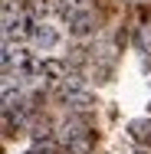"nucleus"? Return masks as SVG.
<instances>
[{
  "mask_svg": "<svg viewBox=\"0 0 151 154\" xmlns=\"http://www.w3.org/2000/svg\"><path fill=\"white\" fill-rule=\"evenodd\" d=\"M30 154H39V151H30Z\"/></svg>",
  "mask_w": 151,
  "mask_h": 154,
  "instance_id": "obj_8",
  "label": "nucleus"
},
{
  "mask_svg": "<svg viewBox=\"0 0 151 154\" xmlns=\"http://www.w3.org/2000/svg\"><path fill=\"white\" fill-rule=\"evenodd\" d=\"M56 138L69 148V144H72V141H79V138H89V128L79 122V118H69V122L59 125V134H56Z\"/></svg>",
  "mask_w": 151,
  "mask_h": 154,
  "instance_id": "obj_2",
  "label": "nucleus"
},
{
  "mask_svg": "<svg viewBox=\"0 0 151 154\" xmlns=\"http://www.w3.org/2000/svg\"><path fill=\"white\" fill-rule=\"evenodd\" d=\"M92 30H95V17H92L89 10L69 20V33H72V36H89Z\"/></svg>",
  "mask_w": 151,
  "mask_h": 154,
  "instance_id": "obj_5",
  "label": "nucleus"
},
{
  "mask_svg": "<svg viewBox=\"0 0 151 154\" xmlns=\"http://www.w3.org/2000/svg\"><path fill=\"white\" fill-rule=\"evenodd\" d=\"M76 89H86V75L79 69H69L62 75V92H76Z\"/></svg>",
  "mask_w": 151,
  "mask_h": 154,
  "instance_id": "obj_6",
  "label": "nucleus"
},
{
  "mask_svg": "<svg viewBox=\"0 0 151 154\" xmlns=\"http://www.w3.org/2000/svg\"><path fill=\"white\" fill-rule=\"evenodd\" d=\"M30 39H33V46H36V49H43V53H46V49H53V46L59 43V33L53 30L46 20H36V26H33V36H30Z\"/></svg>",
  "mask_w": 151,
  "mask_h": 154,
  "instance_id": "obj_1",
  "label": "nucleus"
},
{
  "mask_svg": "<svg viewBox=\"0 0 151 154\" xmlns=\"http://www.w3.org/2000/svg\"><path fill=\"white\" fill-rule=\"evenodd\" d=\"M86 10H89V0H56V13H59L66 23H69L72 17L86 13Z\"/></svg>",
  "mask_w": 151,
  "mask_h": 154,
  "instance_id": "obj_4",
  "label": "nucleus"
},
{
  "mask_svg": "<svg viewBox=\"0 0 151 154\" xmlns=\"http://www.w3.org/2000/svg\"><path fill=\"white\" fill-rule=\"evenodd\" d=\"M62 102L72 108V112H89L95 108V98H92L89 89H76V92H62Z\"/></svg>",
  "mask_w": 151,
  "mask_h": 154,
  "instance_id": "obj_3",
  "label": "nucleus"
},
{
  "mask_svg": "<svg viewBox=\"0 0 151 154\" xmlns=\"http://www.w3.org/2000/svg\"><path fill=\"white\" fill-rule=\"evenodd\" d=\"M69 69L62 66V62H56V59H43V75H49V79H62Z\"/></svg>",
  "mask_w": 151,
  "mask_h": 154,
  "instance_id": "obj_7",
  "label": "nucleus"
}]
</instances>
